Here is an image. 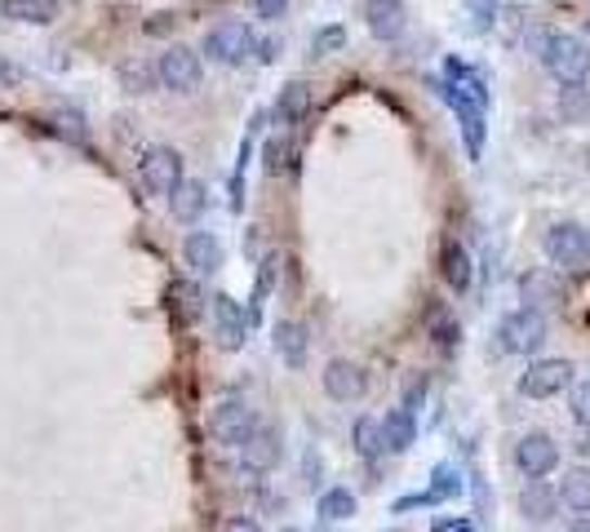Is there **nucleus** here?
Masks as SVG:
<instances>
[{"instance_id":"nucleus-20","label":"nucleus","mask_w":590,"mask_h":532,"mask_svg":"<svg viewBox=\"0 0 590 532\" xmlns=\"http://www.w3.org/2000/svg\"><path fill=\"white\" fill-rule=\"evenodd\" d=\"M205 205H209V191H205V182H195V178H187L178 191H174V200H169V213H174V222H195L205 213Z\"/></svg>"},{"instance_id":"nucleus-21","label":"nucleus","mask_w":590,"mask_h":532,"mask_svg":"<svg viewBox=\"0 0 590 532\" xmlns=\"http://www.w3.org/2000/svg\"><path fill=\"white\" fill-rule=\"evenodd\" d=\"M560 506L573 510V515H590V470L586 466H573L564 479H560Z\"/></svg>"},{"instance_id":"nucleus-15","label":"nucleus","mask_w":590,"mask_h":532,"mask_svg":"<svg viewBox=\"0 0 590 532\" xmlns=\"http://www.w3.org/2000/svg\"><path fill=\"white\" fill-rule=\"evenodd\" d=\"M182 258H187V267H191L195 275H214V271H222L227 249H222V239H218L214 231H191V235L182 239Z\"/></svg>"},{"instance_id":"nucleus-25","label":"nucleus","mask_w":590,"mask_h":532,"mask_svg":"<svg viewBox=\"0 0 590 532\" xmlns=\"http://www.w3.org/2000/svg\"><path fill=\"white\" fill-rule=\"evenodd\" d=\"M116 80H120L125 93H152V89L161 85L156 63H146V59H125V63L116 67Z\"/></svg>"},{"instance_id":"nucleus-26","label":"nucleus","mask_w":590,"mask_h":532,"mask_svg":"<svg viewBox=\"0 0 590 532\" xmlns=\"http://www.w3.org/2000/svg\"><path fill=\"white\" fill-rule=\"evenodd\" d=\"M439 271H445V280H449V288H458V294H466V288H471V254L458 245V239H445V267H439Z\"/></svg>"},{"instance_id":"nucleus-29","label":"nucleus","mask_w":590,"mask_h":532,"mask_svg":"<svg viewBox=\"0 0 590 532\" xmlns=\"http://www.w3.org/2000/svg\"><path fill=\"white\" fill-rule=\"evenodd\" d=\"M466 10H471V27H475V31H493V23H498V0H466Z\"/></svg>"},{"instance_id":"nucleus-3","label":"nucleus","mask_w":590,"mask_h":532,"mask_svg":"<svg viewBox=\"0 0 590 532\" xmlns=\"http://www.w3.org/2000/svg\"><path fill=\"white\" fill-rule=\"evenodd\" d=\"M258 50V36L249 23H240V18H222L205 31V54L222 67H240L244 59H249Z\"/></svg>"},{"instance_id":"nucleus-30","label":"nucleus","mask_w":590,"mask_h":532,"mask_svg":"<svg viewBox=\"0 0 590 532\" xmlns=\"http://www.w3.org/2000/svg\"><path fill=\"white\" fill-rule=\"evenodd\" d=\"M568 413H573V421H577L581 430H590V381L573 386V404H568Z\"/></svg>"},{"instance_id":"nucleus-2","label":"nucleus","mask_w":590,"mask_h":532,"mask_svg":"<svg viewBox=\"0 0 590 532\" xmlns=\"http://www.w3.org/2000/svg\"><path fill=\"white\" fill-rule=\"evenodd\" d=\"M528 54H537V63H542L564 89H577L590 76V40H581L573 31L528 27Z\"/></svg>"},{"instance_id":"nucleus-27","label":"nucleus","mask_w":590,"mask_h":532,"mask_svg":"<svg viewBox=\"0 0 590 532\" xmlns=\"http://www.w3.org/2000/svg\"><path fill=\"white\" fill-rule=\"evenodd\" d=\"M320 515H324L329 523L351 519V515H356V493H351V489H329V493H320Z\"/></svg>"},{"instance_id":"nucleus-6","label":"nucleus","mask_w":590,"mask_h":532,"mask_svg":"<svg viewBox=\"0 0 590 532\" xmlns=\"http://www.w3.org/2000/svg\"><path fill=\"white\" fill-rule=\"evenodd\" d=\"M138 182L146 186V196H161V200H174V191L187 182L182 178V156L174 147H146L142 160H138Z\"/></svg>"},{"instance_id":"nucleus-22","label":"nucleus","mask_w":590,"mask_h":532,"mask_svg":"<svg viewBox=\"0 0 590 532\" xmlns=\"http://www.w3.org/2000/svg\"><path fill=\"white\" fill-rule=\"evenodd\" d=\"M0 14L14 18V23L49 27V23L59 18V0H0Z\"/></svg>"},{"instance_id":"nucleus-33","label":"nucleus","mask_w":590,"mask_h":532,"mask_svg":"<svg viewBox=\"0 0 590 532\" xmlns=\"http://www.w3.org/2000/svg\"><path fill=\"white\" fill-rule=\"evenodd\" d=\"M288 142H267V173H280V169H288Z\"/></svg>"},{"instance_id":"nucleus-10","label":"nucleus","mask_w":590,"mask_h":532,"mask_svg":"<svg viewBox=\"0 0 590 532\" xmlns=\"http://www.w3.org/2000/svg\"><path fill=\"white\" fill-rule=\"evenodd\" d=\"M515 466H520L524 479H547L560 466V444L551 440L547 430H528L524 440L515 444Z\"/></svg>"},{"instance_id":"nucleus-32","label":"nucleus","mask_w":590,"mask_h":532,"mask_svg":"<svg viewBox=\"0 0 590 532\" xmlns=\"http://www.w3.org/2000/svg\"><path fill=\"white\" fill-rule=\"evenodd\" d=\"M249 5H254V14L267 18V23H280V18L288 14V0H249Z\"/></svg>"},{"instance_id":"nucleus-17","label":"nucleus","mask_w":590,"mask_h":532,"mask_svg":"<svg viewBox=\"0 0 590 532\" xmlns=\"http://www.w3.org/2000/svg\"><path fill=\"white\" fill-rule=\"evenodd\" d=\"M520 298H524V307L542 311V307H555V302L564 298V284H560L555 271H528V275L520 280Z\"/></svg>"},{"instance_id":"nucleus-9","label":"nucleus","mask_w":590,"mask_h":532,"mask_svg":"<svg viewBox=\"0 0 590 532\" xmlns=\"http://www.w3.org/2000/svg\"><path fill=\"white\" fill-rule=\"evenodd\" d=\"M573 386V364L568 360H533L528 364V373L520 377V395H528V400H551V395H560V391H568Z\"/></svg>"},{"instance_id":"nucleus-38","label":"nucleus","mask_w":590,"mask_h":532,"mask_svg":"<svg viewBox=\"0 0 590 532\" xmlns=\"http://www.w3.org/2000/svg\"><path fill=\"white\" fill-rule=\"evenodd\" d=\"M568 532H590V515H577V519L568 523Z\"/></svg>"},{"instance_id":"nucleus-40","label":"nucleus","mask_w":590,"mask_h":532,"mask_svg":"<svg viewBox=\"0 0 590 532\" xmlns=\"http://www.w3.org/2000/svg\"><path fill=\"white\" fill-rule=\"evenodd\" d=\"M169 27V14H156V23H146V31H165Z\"/></svg>"},{"instance_id":"nucleus-41","label":"nucleus","mask_w":590,"mask_h":532,"mask_svg":"<svg viewBox=\"0 0 590 532\" xmlns=\"http://www.w3.org/2000/svg\"><path fill=\"white\" fill-rule=\"evenodd\" d=\"M577 453H581V457H590V430L581 434V444H577Z\"/></svg>"},{"instance_id":"nucleus-35","label":"nucleus","mask_w":590,"mask_h":532,"mask_svg":"<svg viewBox=\"0 0 590 532\" xmlns=\"http://www.w3.org/2000/svg\"><path fill=\"white\" fill-rule=\"evenodd\" d=\"M275 267H280V258H267L262 262V275H258V294H254V311H258V302L271 294V280H275Z\"/></svg>"},{"instance_id":"nucleus-5","label":"nucleus","mask_w":590,"mask_h":532,"mask_svg":"<svg viewBox=\"0 0 590 532\" xmlns=\"http://www.w3.org/2000/svg\"><path fill=\"white\" fill-rule=\"evenodd\" d=\"M258 413L249 400H222L214 413H209V440L222 444V449H244L249 434L258 430Z\"/></svg>"},{"instance_id":"nucleus-24","label":"nucleus","mask_w":590,"mask_h":532,"mask_svg":"<svg viewBox=\"0 0 590 532\" xmlns=\"http://www.w3.org/2000/svg\"><path fill=\"white\" fill-rule=\"evenodd\" d=\"M351 444H356V453H360V462H377L382 453H386V440H382V417H356V426H351Z\"/></svg>"},{"instance_id":"nucleus-37","label":"nucleus","mask_w":590,"mask_h":532,"mask_svg":"<svg viewBox=\"0 0 590 532\" xmlns=\"http://www.w3.org/2000/svg\"><path fill=\"white\" fill-rule=\"evenodd\" d=\"M174 294L182 298V315L191 320V315H195V302H201V294H195V288H191V284H174Z\"/></svg>"},{"instance_id":"nucleus-12","label":"nucleus","mask_w":590,"mask_h":532,"mask_svg":"<svg viewBox=\"0 0 590 532\" xmlns=\"http://www.w3.org/2000/svg\"><path fill=\"white\" fill-rule=\"evenodd\" d=\"M209 320H214V337L222 351H240L244 347V333H249V315L231 294H214L209 298Z\"/></svg>"},{"instance_id":"nucleus-28","label":"nucleus","mask_w":590,"mask_h":532,"mask_svg":"<svg viewBox=\"0 0 590 532\" xmlns=\"http://www.w3.org/2000/svg\"><path fill=\"white\" fill-rule=\"evenodd\" d=\"M342 40H347V31H342L337 23H329V27H320V31H316L311 54H316V59H329V54H337V50H342Z\"/></svg>"},{"instance_id":"nucleus-36","label":"nucleus","mask_w":590,"mask_h":532,"mask_svg":"<svg viewBox=\"0 0 590 532\" xmlns=\"http://www.w3.org/2000/svg\"><path fill=\"white\" fill-rule=\"evenodd\" d=\"M222 532H262V523H258L254 515H231Z\"/></svg>"},{"instance_id":"nucleus-1","label":"nucleus","mask_w":590,"mask_h":532,"mask_svg":"<svg viewBox=\"0 0 590 532\" xmlns=\"http://www.w3.org/2000/svg\"><path fill=\"white\" fill-rule=\"evenodd\" d=\"M435 93L453 107V116L462 125V138H466V152H471V160H479V152H484V116H488L484 76L475 67H466L462 59H449L445 80H435Z\"/></svg>"},{"instance_id":"nucleus-16","label":"nucleus","mask_w":590,"mask_h":532,"mask_svg":"<svg viewBox=\"0 0 590 532\" xmlns=\"http://www.w3.org/2000/svg\"><path fill=\"white\" fill-rule=\"evenodd\" d=\"M382 440H386L390 453H409V449L418 444V413H409L405 404L386 408V417H382Z\"/></svg>"},{"instance_id":"nucleus-42","label":"nucleus","mask_w":590,"mask_h":532,"mask_svg":"<svg viewBox=\"0 0 590 532\" xmlns=\"http://www.w3.org/2000/svg\"><path fill=\"white\" fill-rule=\"evenodd\" d=\"M10 80V67H0V85H5Z\"/></svg>"},{"instance_id":"nucleus-31","label":"nucleus","mask_w":590,"mask_h":532,"mask_svg":"<svg viewBox=\"0 0 590 532\" xmlns=\"http://www.w3.org/2000/svg\"><path fill=\"white\" fill-rule=\"evenodd\" d=\"M422 400H426V377H422V373H409V381H405V408L418 413Z\"/></svg>"},{"instance_id":"nucleus-19","label":"nucleus","mask_w":590,"mask_h":532,"mask_svg":"<svg viewBox=\"0 0 590 532\" xmlns=\"http://www.w3.org/2000/svg\"><path fill=\"white\" fill-rule=\"evenodd\" d=\"M275 355L288 368H303L307 364V328L298 320H280L275 324Z\"/></svg>"},{"instance_id":"nucleus-18","label":"nucleus","mask_w":590,"mask_h":532,"mask_svg":"<svg viewBox=\"0 0 590 532\" xmlns=\"http://www.w3.org/2000/svg\"><path fill=\"white\" fill-rule=\"evenodd\" d=\"M520 510H524V519H533V523H547V519H555V510H560V493L551 489L547 479H528L524 493H520Z\"/></svg>"},{"instance_id":"nucleus-13","label":"nucleus","mask_w":590,"mask_h":532,"mask_svg":"<svg viewBox=\"0 0 590 532\" xmlns=\"http://www.w3.org/2000/svg\"><path fill=\"white\" fill-rule=\"evenodd\" d=\"M320 381H324V395L333 404H356L369 391V377H364V368L356 360H329L324 373H320Z\"/></svg>"},{"instance_id":"nucleus-39","label":"nucleus","mask_w":590,"mask_h":532,"mask_svg":"<svg viewBox=\"0 0 590 532\" xmlns=\"http://www.w3.org/2000/svg\"><path fill=\"white\" fill-rule=\"evenodd\" d=\"M258 50H262V63H271V59H275V40H262Z\"/></svg>"},{"instance_id":"nucleus-14","label":"nucleus","mask_w":590,"mask_h":532,"mask_svg":"<svg viewBox=\"0 0 590 532\" xmlns=\"http://www.w3.org/2000/svg\"><path fill=\"white\" fill-rule=\"evenodd\" d=\"M364 27L373 31V40H400L405 27H409V10H405V0H364Z\"/></svg>"},{"instance_id":"nucleus-23","label":"nucleus","mask_w":590,"mask_h":532,"mask_svg":"<svg viewBox=\"0 0 590 532\" xmlns=\"http://www.w3.org/2000/svg\"><path fill=\"white\" fill-rule=\"evenodd\" d=\"M307 112H311V89H307L303 80L284 85V89H280V103H275V120H280L284 129H293Z\"/></svg>"},{"instance_id":"nucleus-7","label":"nucleus","mask_w":590,"mask_h":532,"mask_svg":"<svg viewBox=\"0 0 590 532\" xmlns=\"http://www.w3.org/2000/svg\"><path fill=\"white\" fill-rule=\"evenodd\" d=\"M156 76L169 93H195L201 89V76H205V63L195 50H187V44H169V50L156 59Z\"/></svg>"},{"instance_id":"nucleus-11","label":"nucleus","mask_w":590,"mask_h":532,"mask_svg":"<svg viewBox=\"0 0 590 532\" xmlns=\"http://www.w3.org/2000/svg\"><path fill=\"white\" fill-rule=\"evenodd\" d=\"M280 457H284V440H280V430H275V426H258V430L249 434V444L240 449V475L258 479V475L275 470V466H280Z\"/></svg>"},{"instance_id":"nucleus-4","label":"nucleus","mask_w":590,"mask_h":532,"mask_svg":"<svg viewBox=\"0 0 590 532\" xmlns=\"http://www.w3.org/2000/svg\"><path fill=\"white\" fill-rule=\"evenodd\" d=\"M547 342V315L533 311V307H520L511 315H502L498 324V347L506 355H537Z\"/></svg>"},{"instance_id":"nucleus-8","label":"nucleus","mask_w":590,"mask_h":532,"mask_svg":"<svg viewBox=\"0 0 590 532\" xmlns=\"http://www.w3.org/2000/svg\"><path fill=\"white\" fill-rule=\"evenodd\" d=\"M542 249L560 271H577V267L590 262V231L577 226V222H555L542 239Z\"/></svg>"},{"instance_id":"nucleus-34","label":"nucleus","mask_w":590,"mask_h":532,"mask_svg":"<svg viewBox=\"0 0 590 532\" xmlns=\"http://www.w3.org/2000/svg\"><path fill=\"white\" fill-rule=\"evenodd\" d=\"M431 532H475V523H471L466 515H439V519L431 523Z\"/></svg>"}]
</instances>
